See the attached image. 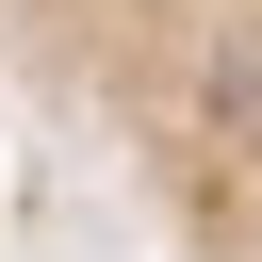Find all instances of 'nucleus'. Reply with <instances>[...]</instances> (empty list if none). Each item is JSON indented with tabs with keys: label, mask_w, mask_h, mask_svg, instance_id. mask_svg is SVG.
<instances>
[{
	"label": "nucleus",
	"mask_w": 262,
	"mask_h": 262,
	"mask_svg": "<svg viewBox=\"0 0 262 262\" xmlns=\"http://www.w3.org/2000/svg\"><path fill=\"white\" fill-rule=\"evenodd\" d=\"M0 98L164 262H262V0H0Z\"/></svg>",
	"instance_id": "nucleus-1"
}]
</instances>
